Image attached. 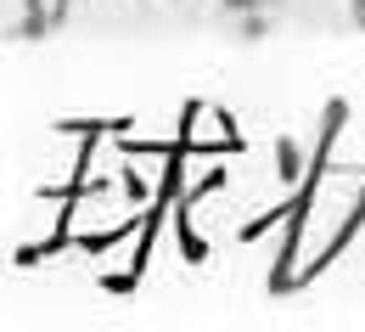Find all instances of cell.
Here are the masks:
<instances>
[{"label": "cell", "mask_w": 365, "mask_h": 332, "mask_svg": "<svg viewBox=\"0 0 365 332\" xmlns=\"http://www.w3.org/2000/svg\"><path fill=\"white\" fill-rule=\"evenodd\" d=\"M185 141L202 146V152H214V146H230V141H236V130H230V119L220 113V107H208V101H202V107H191V113H185Z\"/></svg>", "instance_id": "obj_1"}, {"label": "cell", "mask_w": 365, "mask_h": 332, "mask_svg": "<svg viewBox=\"0 0 365 332\" xmlns=\"http://www.w3.org/2000/svg\"><path fill=\"white\" fill-rule=\"evenodd\" d=\"M68 6H73V0H23V29H29V34L62 29V23H68Z\"/></svg>", "instance_id": "obj_2"}, {"label": "cell", "mask_w": 365, "mask_h": 332, "mask_svg": "<svg viewBox=\"0 0 365 332\" xmlns=\"http://www.w3.org/2000/svg\"><path fill=\"white\" fill-rule=\"evenodd\" d=\"M354 17H360V29H365V0H354Z\"/></svg>", "instance_id": "obj_3"}, {"label": "cell", "mask_w": 365, "mask_h": 332, "mask_svg": "<svg viewBox=\"0 0 365 332\" xmlns=\"http://www.w3.org/2000/svg\"><path fill=\"white\" fill-rule=\"evenodd\" d=\"M236 6H259V0H236Z\"/></svg>", "instance_id": "obj_4"}]
</instances>
